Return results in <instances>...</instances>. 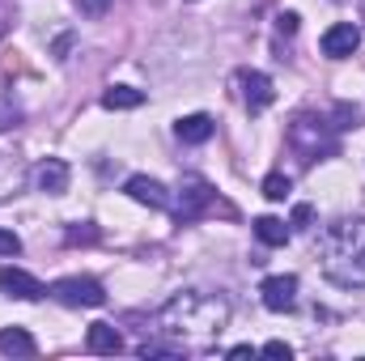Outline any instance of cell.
Instances as JSON below:
<instances>
[{
    "label": "cell",
    "instance_id": "6da1fadb",
    "mask_svg": "<svg viewBox=\"0 0 365 361\" xmlns=\"http://www.w3.org/2000/svg\"><path fill=\"white\" fill-rule=\"evenodd\" d=\"M225 323H230V302L221 293H204V289H182L158 310V332L179 336L182 349H187V340L221 336Z\"/></svg>",
    "mask_w": 365,
    "mask_h": 361
},
{
    "label": "cell",
    "instance_id": "7a4b0ae2",
    "mask_svg": "<svg viewBox=\"0 0 365 361\" xmlns=\"http://www.w3.org/2000/svg\"><path fill=\"white\" fill-rule=\"evenodd\" d=\"M319 268L340 289H365V217H336L319 234Z\"/></svg>",
    "mask_w": 365,
    "mask_h": 361
},
{
    "label": "cell",
    "instance_id": "3957f363",
    "mask_svg": "<svg viewBox=\"0 0 365 361\" xmlns=\"http://www.w3.org/2000/svg\"><path fill=\"white\" fill-rule=\"evenodd\" d=\"M289 145L297 149V158L310 166V162H323V158H336L340 153V132L331 128L327 115H297L289 123Z\"/></svg>",
    "mask_w": 365,
    "mask_h": 361
},
{
    "label": "cell",
    "instance_id": "277c9868",
    "mask_svg": "<svg viewBox=\"0 0 365 361\" xmlns=\"http://www.w3.org/2000/svg\"><path fill=\"white\" fill-rule=\"evenodd\" d=\"M217 208V191H212V183L200 179V175H182L179 183V204H175V217L182 221H195V217H204V213H212Z\"/></svg>",
    "mask_w": 365,
    "mask_h": 361
},
{
    "label": "cell",
    "instance_id": "5b68a950",
    "mask_svg": "<svg viewBox=\"0 0 365 361\" xmlns=\"http://www.w3.org/2000/svg\"><path fill=\"white\" fill-rule=\"evenodd\" d=\"M47 293L56 302H64V306H102L106 302V289L93 276H60Z\"/></svg>",
    "mask_w": 365,
    "mask_h": 361
},
{
    "label": "cell",
    "instance_id": "8992f818",
    "mask_svg": "<svg viewBox=\"0 0 365 361\" xmlns=\"http://www.w3.org/2000/svg\"><path fill=\"white\" fill-rule=\"evenodd\" d=\"M234 86H238V93H242V102H247V111L251 115H259V111H268L272 106V77L268 73H259V68H238L234 73Z\"/></svg>",
    "mask_w": 365,
    "mask_h": 361
},
{
    "label": "cell",
    "instance_id": "52a82bcc",
    "mask_svg": "<svg viewBox=\"0 0 365 361\" xmlns=\"http://www.w3.org/2000/svg\"><path fill=\"white\" fill-rule=\"evenodd\" d=\"M319 47H323V56H327V60H349V56L361 47V30H357L353 21H336V26H327V30H323Z\"/></svg>",
    "mask_w": 365,
    "mask_h": 361
},
{
    "label": "cell",
    "instance_id": "ba28073f",
    "mask_svg": "<svg viewBox=\"0 0 365 361\" xmlns=\"http://www.w3.org/2000/svg\"><path fill=\"white\" fill-rule=\"evenodd\" d=\"M259 298L272 315H289L297 306V276H268L259 285Z\"/></svg>",
    "mask_w": 365,
    "mask_h": 361
},
{
    "label": "cell",
    "instance_id": "9c48e42d",
    "mask_svg": "<svg viewBox=\"0 0 365 361\" xmlns=\"http://www.w3.org/2000/svg\"><path fill=\"white\" fill-rule=\"evenodd\" d=\"M68 179H73V171H68L64 158H43V162L34 166V187H38L43 195H64V191H68Z\"/></svg>",
    "mask_w": 365,
    "mask_h": 361
},
{
    "label": "cell",
    "instance_id": "30bf717a",
    "mask_svg": "<svg viewBox=\"0 0 365 361\" xmlns=\"http://www.w3.org/2000/svg\"><path fill=\"white\" fill-rule=\"evenodd\" d=\"M0 293H9V298H21V302H38L47 289H43V280H38V276H30V272H21V268H0Z\"/></svg>",
    "mask_w": 365,
    "mask_h": 361
},
{
    "label": "cell",
    "instance_id": "8fae6325",
    "mask_svg": "<svg viewBox=\"0 0 365 361\" xmlns=\"http://www.w3.org/2000/svg\"><path fill=\"white\" fill-rule=\"evenodd\" d=\"M123 191H128L136 204H149V208H170V191H166V183L149 179V175H132V179L123 183Z\"/></svg>",
    "mask_w": 365,
    "mask_h": 361
},
{
    "label": "cell",
    "instance_id": "7c38bea8",
    "mask_svg": "<svg viewBox=\"0 0 365 361\" xmlns=\"http://www.w3.org/2000/svg\"><path fill=\"white\" fill-rule=\"evenodd\" d=\"M86 349L98 353V357H115V353H123V336H119L110 323H90V332H86Z\"/></svg>",
    "mask_w": 365,
    "mask_h": 361
},
{
    "label": "cell",
    "instance_id": "4fadbf2b",
    "mask_svg": "<svg viewBox=\"0 0 365 361\" xmlns=\"http://www.w3.org/2000/svg\"><path fill=\"white\" fill-rule=\"evenodd\" d=\"M217 132V123H212V115H182L179 123H175V136H179L182 145H204L208 136Z\"/></svg>",
    "mask_w": 365,
    "mask_h": 361
},
{
    "label": "cell",
    "instance_id": "5bb4252c",
    "mask_svg": "<svg viewBox=\"0 0 365 361\" xmlns=\"http://www.w3.org/2000/svg\"><path fill=\"white\" fill-rule=\"evenodd\" d=\"M0 353L4 357H34L38 345H34V336L26 327H0Z\"/></svg>",
    "mask_w": 365,
    "mask_h": 361
},
{
    "label": "cell",
    "instance_id": "9a60e30c",
    "mask_svg": "<svg viewBox=\"0 0 365 361\" xmlns=\"http://www.w3.org/2000/svg\"><path fill=\"white\" fill-rule=\"evenodd\" d=\"M26 187V166L17 162V158H9V153H0V200H9V195H17Z\"/></svg>",
    "mask_w": 365,
    "mask_h": 361
},
{
    "label": "cell",
    "instance_id": "2e32d148",
    "mask_svg": "<svg viewBox=\"0 0 365 361\" xmlns=\"http://www.w3.org/2000/svg\"><path fill=\"white\" fill-rule=\"evenodd\" d=\"M102 106L106 111H136V106H145V90H136V86H110V90L102 93Z\"/></svg>",
    "mask_w": 365,
    "mask_h": 361
},
{
    "label": "cell",
    "instance_id": "e0dca14e",
    "mask_svg": "<svg viewBox=\"0 0 365 361\" xmlns=\"http://www.w3.org/2000/svg\"><path fill=\"white\" fill-rule=\"evenodd\" d=\"M289 234H293V230H289L280 217H259V221H255V238H259L264 247H284Z\"/></svg>",
    "mask_w": 365,
    "mask_h": 361
},
{
    "label": "cell",
    "instance_id": "ac0fdd59",
    "mask_svg": "<svg viewBox=\"0 0 365 361\" xmlns=\"http://www.w3.org/2000/svg\"><path fill=\"white\" fill-rule=\"evenodd\" d=\"M361 106H353V102H336V106H331V128H336V132H357V128H361Z\"/></svg>",
    "mask_w": 365,
    "mask_h": 361
},
{
    "label": "cell",
    "instance_id": "d6986e66",
    "mask_svg": "<svg viewBox=\"0 0 365 361\" xmlns=\"http://www.w3.org/2000/svg\"><path fill=\"white\" fill-rule=\"evenodd\" d=\"M259 191H264L268 200H289V191H293V179H289V175H280V171H272L268 179L259 183Z\"/></svg>",
    "mask_w": 365,
    "mask_h": 361
},
{
    "label": "cell",
    "instance_id": "ffe728a7",
    "mask_svg": "<svg viewBox=\"0 0 365 361\" xmlns=\"http://www.w3.org/2000/svg\"><path fill=\"white\" fill-rule=\"evenodd\" d=\"M64 243H68V247H77V243H98V230H93L90 221H77V225L64 234Z\"/></svg>",
    "mask_w": 365,
    "mask_h": 361
},
{
    "label": "cell",
    "instance_id": "44dd1931",
    "mask_svg": "<svg viewBox=\"0 0 365 361\" xmlns=\"http://www.w3.org/2000/svg\"><path fill=\"white\" fill-rule=\"evenodd\" d=\"M182 345H158V340H149V345H140V357H179Z\"/></svg>",
    "mask_w": 365,
    "mask_h": 361
},
{
    "label": "cell",
    "instance_id": "7402d4cb",
    "mask_svg": "<svg viewBox=\"0 0 365 361\" xmlns=\"http://www.w3.org/2000/svg\"><path fill=\"white\" fill-rule=\"evenodd\" d=\"M310 221H314V208H310V204H293L289 230H310Z\"/></svg>",
    "mask_w": 365,
    "mask_h": 361
},
{
    "label": "cell",
    "instance_id": "603a6c76",
    "mask_svg": "<svg viewBox=\"0 0 365 361\" xmlns=\"http://www.w3.org/2000/svg\"><path fill=\"white\" fill-rule=\"evenodd\" d=\"M276 34L280 39H293L297 34V13H276Z\"/></svg>",
    "mask_w": 365,
    "mask_h": 361
},
{
    "label": "cell",
    "instance_id": "cb8c5ba5",
    "mask_svg": "<svg viewBox=\"0 0 365 361\" xmlns=\"http://www.w3.org/2000/svg\"><path fill=\"white\" fill-rule=\"evenodd\" d=\"M77 9H81L86 17H106V9H110V0H77Z\"/></svg>",
    "mask_w": 365,
    "mask_h": 361
},
{
    "label": "cell",
    "instance_id": "d4e9b609",
    "mask_svg": "<svg viewBox=\"0 0 365 361\" xmlns=\"http://www.w3.org/2000/svg\"><path fill=\"white\" fill-rule=\"evenodd\" d=\"M21 251V238L13 230H0V255H17Z\"/></svg>",
    "mask_w": 365,
    "mask_h": 361
},
{
    "label": "cell",
    "instance_id": "484cf974",
    "mask_svg": "<svg viewBox=\"0 0 365 361\" xmlns=\"http://www.w3.org/2000/svg\"><path fill=\"white\" fill-rule=\"evenodd\" d=\"M259 353H264V357H293V349H289V345H284V340H268V345H264V349H259Z\"/></svg>",
    "mask_w": 365,
    "mask_h": 361
},
{
    "label": "cell",
    "instance_id": "4316f807",
    "mask_svg": "<svg viewBox=\"0 0 365 361\" xmlns=\"http://www.w3.org/2000/svg\"><path fill=\"white\" fill-rule=\"evenodd\" d=\"M68 47H73V34H60L56 47H51V56H56V60H68Z\"/></svg>",
    "mask_w": 365,
    "mask_h": 361
},
{
    "label": "cell",
    "instance_id": "83f0119b",
    "mask_svg": "<svg viewBox=\"0 0 365 361\" xmlns=\"http://www.w3.org/2000/svg\"><path fill=\"white\" fill-rule=\"evenodd\" d=\"M230 357L238 361V357H255V349H251V345H234V349H230Z\"/></svg>",
    "mask_w": 365,
    "mask_h": 361
},
{
    "label": "cell",
    "instance_id": "f1b7e54d",
    "mask_svg": "<svg viewBox=\"0 0 365 361\" xmlns=\"http://www.w3.org/2000/svg\"><path fill=\"white\" fill-rule=\"evenodd\" d=\"M9 123H17V111H4L0 115V128H9Z\"/></svg>",
    "mask_w": 365,
    "mask_h": 361
},
{
    "label": "cell",
    "instance_id": "f546056e",
    "mask_svg": "<svg viewBox=\"0 0 365 361\" xmlns=\"http://www.w3.org/2000/svg\"><path fill=\"white\" fill-rule=\"evenodd\" d=\"M361 17H365V0H361Z\"/></svg>",
    "mask_w": 365,
    "mask_h": 361
}]
</instances>
